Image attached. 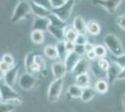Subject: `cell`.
I'll use <instances>...</instances> for the list:
<instances>
[{"instance_id": "1", "label": "cell", "mask_w": 125, "mask_h": 112, "mask_svg": "<svg viewBox=\"0 0 125 112\" xmlns=\"http://www.w3.org/2000/svg\"><path fill=\"white\" fill-rule=\"evenodd\" d=\"M0 93H1L3 102H10L11 104L15 105L16 107L20 106L22 103L20 94L13 89V87L9 86L5 82L0 83Z\"/></svg>"}, {"instance_id": "2", "label": "cell", "mask_w": 125, "mask_h": 112, "mask_svg": "<svg viewBox=\"0 0 125 112\" xmlns=\"http://www.w3.org/2000/svg\"><path fill=\"white\" fill-rule=\"evenodd\" d=\"M30 13H32V10L29 2L19 1L13 10L12 15H11L10 21L12 23H17L21 20L27 18Z\"/></svg>"}, {"instance_id": "3", "label": "cell", "mask_w": 125, "mask_h": 112, "mask_svg": "<svg viewBox=\"0 0 125 112\" xmlns=\"http://www.w3.org/2000/svg\"><path fill=\"white\" fill-rule=\"evenodd\" d=\"M104 42L106 49H108L114 57L123 53V46L119 37L114 34H107L104 37Z\"/></svg>"}, {"instance_id": "4", "label": "cell", "mask_w": 125, "mask_h": 112, "mask_svg": "<svg viewBox=\"0 0 125 112\" xmlns=\"http://www.w3.org/2000/svg\"><path fill=\"white\" fill-rule=\"evenodd\" d=\"M62 87H63V79L53 80L48 88V101L52 102V103L58 101V99L62 94Z\"/></svg>"}, {"instance_id": "5", "label": "cell", "mask_w": 125, "mask_h": 112, "mask_svg": "<svg viewBox=\"0 0 125 112\" xmlns=\"http://www.w3.org/2000/svg\"><path fill=\"white\" fill-rule=\"evenodd\" d=\"M37 79L32 74L25 72L21 74L18 79V85L23 91H32L37 85Z\"/></svg>"}, {"instance_id": "6", "label": "cell", "mask_w": 125, "mask_h": 112, "mask_svg": "<svg viewBox=\"0 0 125 112\" xmlns=\"http://www.w3.org/2000/svg\"><path fill=\"white\" fill-rule=\"evenodd\" d=\"M74 5H75V0H66L63 5H62L59 8L52 10V12L59 17L60 19H62V21H65L71 16Z\"/></svg>"}, {"instance_id": "7", "label": "cell", "mask_w": 125, "mask_h": 112, "mask_svg": "<svg viewBox=\"0 0 125 112\" xmlns=\"http://www.w3.org/2000/svg\"><path fill=\"white\" fill-rule=\"evenodd\" d=\"M123 0H93V4L104 8L105 11L113 15Z\"/></svg>"}, {"instance_id": "8", "label": "cell", "mask_w": 125, "mask_h": 112, "mask_svg": "<svg viewBox=\"0 0 125 112\" xmlns=\"http://www.w3.org/2000/svg\"><path fill=\"white\" fill-rule=\"evenodd\" d=\"M121 69L122 68L116 62H110L109 67L106 71V79H107V82L109 84L114 83L115 81L118 80Z\"/></svg>"}, {"instance_id": "9", "label": "cell", "mask_w": 125, "mask_h": 112, "mask_svg": "<svg viewBox=\"0 0 125 112\" xmlns=\"http://www.w3.org/2000/svg\"><path fill=\"white\" fill-rule=\"evenodd\" d=\"M19 65L15 64L12 66L10 69L9 70L7 73H5L4 76V82L10 87H14L15 84L18 82V74H19Z\"/></svg>"}, {"instance_id": "10", "label": "cell", "mask_w": 125, "mask_h": 112, "mask_svg": "<svg viewBox=\"0 0 125 112\" xmlns=\"http://www.w3.org/2000/svg\"><path fill=\"white\" fill-rule=\"evenodd\" d=\"M52 72L54 80H61L63 79L67 73L66 67L62 61H56L52 64Z\"/></svg>"}, {"instance_id": "11", "label": "cell", "mask_w": 125, "mask_h": 112, "mask_svg": "<svg viewBox=\"0 0 125 112\" xmlns=\"http://www.w3.org/2000/svg\"><path fill=\"white\" fill-rule=\"evenodd\" d=\"M81 56H79L78 53H76L75 51H72V52H68L66 57L63 60V64L66 67V70H67V73L70 72L72 73V71L74 70L75 66L77 65V64L78 63V61L80 60Z\"/></svg>"}, {"instance_id": "12", "label": "cell", "mask_w": 125, "mask_h": 112, "mask_svg": "<svg viewBox=\"0 0 125 112\" xmlns=\"http://www.w3.org/2000/svg\"><path fill=\"white\" fill-rule=\"evenodd\" d=\"M90 67H91V65H90L88 59L81 57L80 60L78 61V63L77 64V65L75 66L74 70L72 71V74L75 77L79 76V75L88 74V71L90 70Z\"/></svg>"}, {"instance_id": "13", "label": "cell", "mask_w": 125, "mask_h": 112, "mask_svg": "<svg viewBox=\"0 0 125 112\" xmlns=\"http://www.w3.org/2000/svg\"><path fill=\"white\" fill-rule=\"evenodd\" d=\"M72 27L78 34L85 35L87 33V22L85 21L82 16L75 17V19L73 20V23H72Z\"/></svg>"}, {"instance_id": "14", "label": "cell", "mask_w": 125, "mask_h": 112, "mask_svg": "<svg viewBox=\"0 0 125 112\" xmlns=\"http://www.w3.org/2000/svg\"><path fill=\"white\" fill-rule=\"evenodd\" d=\"M50 26V21L48 18H38L36 17L33 21V28L32 30H37L41 32H48V28Z\"/></svg>"}, {"instance_id": "15", "label": "cell", "mask_w": 125, "mask_h": 112, "mask_svg": "<svg viewBox=\"0 0 125 112\" xmlns=\"http://www.w3.org/2000/svg\"><path fill=\"white\" fill-rule=\"evenodd\" d=\"M30 6H31L32 13L38 18H48V16L52 13V10L46 9L42 6H38L37 4H34V3H31Z\"/></svg>"}, {"instance_id": "16", "label": "cell", "mask_w": 125, "mask_h": 112, "mask_svg": "<svg viewBox=\"0 0 125 112\" xmlns=\"http://www.w3.org/2000/svg\"><path fill=\"white\" fill-rule=\"evenodd\" d=\"M46 69V61L41 56L40 54H36L35 55V60H34V64L32 66L31 73L34 72H42L45 71Z\"/></svg>"}, {"instance_id": "17", "label": "cell", "mask_w": 125, "mask_h": 112, "mask_svg": "<svg viewBox=\"0 0 125 112\" xmlns=\"http://www.w3.org/2000/svg\"><path fill=\"white\" fill-rule=\"evenodd\" d=\"M64 29L52 26L50 24V26L48 28V32L50 33L57 41H64Z\"/></svg>"}, {"instance_id": "18", "label": "cell", "mask_w": 125, "mask_h": 112, "mask_svg": "<svg viewBox=\"0 0 125 112\" xmlns=\"http://www.w3.org/2000/svg\"><path fill=\"white\" fill-rule=\"evenodd\" d=\"M75 81H76V85H78V87H80L81 89H86L90 87L91 84V79H90V76L88 74H83V75H79L75 77Z\"/></svg>"}, {"instance_id": "19", "label": "cell", "mask_w": 125, "mask_h": 112, "mask_svg": "<svg viewBox=\"0 0 125 112\" xmlns=\"http://www.w3.org/2000/svg\"><path fill=\"white\" fill-rule=\"evenodd\" d=\"M48 20L50 21V24L52 25V26L62 28V29H64L66 27V22L64 21H62V19H60L58 16H56L55 14H53L52 12L48 16Z\"/></svg>"}, {"instance_id": "20", "label": "cell", "mask_w": 125, "mask_h": 112, "mask_svg": "<svg viewBox=\"0 0 125 112\" xmlns=\"http://www.w3.org/2000/svg\"><path fill=\"white\" fill-rule=\"evenodd\" d=\"M96 92H97L95 91V89L92 88V87H88L86 89H83L82 94H81V97H80V100L84 102V103L92 101L95 97V95H96Z\"/></svg>"}, {"instance_id": "21", "label": "cell", "mask_w": 125, "mask_h": 112, "mask_svg": "<svg viewBox=\"0 0 125 112\" xmlns=\"http://www.w3.org/2000/svg\"><path fill=\"white\" fill-rule=\"evenodd\" d=\"M44 55L50 60H57L59 59V55H58L57 50L55 48V46H52V45H47L44 48Z\"/></svg>"}, {"instance_id": "22", "label": "cell", "mask_w": 125, "mask_h": 112, "mask_svg": "<svg viewBox=\"0 0 125 112\" xmlns=\"http://www.w3.org/2000/svg\"><path fill=\"white\" fill-rule=\"evenodd\" d=\"M82 91H83V89H81L80 87H78L76 84H73V85H70L68 87L67 94L69 97L74 98V99H78V98L80 99L81 94H82Z\"/></svg>"}, {"instance_id": "23", "label": "cell", "mask_w": 125, "mask_h": 112, "mask_svg": "<svg viewBox=\"0 0 125 112\" xmlns=\"http://www.w3.org/2000/svg\"><path fill=\"white\" fill-rule=\"evenodd\" d=\"M30 38L33 43H35L37 45H40L45 40V33L41 32V31H37V30H32Z\"/></svg>"}, {"instance_id": "24", "label": "cell", "mask_w": 125, "mask_h": 112, "mask_svg": "<svg viewBox=\"0 0 125 112\" xmlns=\"http://www.w3.org/2000/svg\"><path fill=\"white\" fill-rule=\"evenodd\" d=\"M108 88H109V83L104 80H98L96 81L95 85H94L95 91L98 93H101V94L106 93L108 91Z\"/></svg>"}, {"instance_id": "25", "label": "cell", "mask_w": 125, "mask_h": 112, "mask_svg": "<svg viewBox=\"0 0 125 112\" xmlns=\"http://www.w3.org/2000/svg\"><path fill=\"white\" fill-rule=\"evenodd\" d=\"M101 32V26L98 22L94 21H90L87 22V33L92 36H98Z\"/></svg>"}, {"instance_id": "26", "label": "cell", "mask_w": 125, "mask_h": 112, "mask_svg": "<svg viewBox=\"0 0 125 112\" xmlns=\"http://www.w3.org/2000/svg\"><path fill=\"white\" fill-rule=\"evenodd\" d=\"M78 37V33L74 30L73 27H65L64 29V41L74 42Z\"/></svg>"}, {"instance_id": "27", "label": "cell", "mask_w": 125, "mask_h": 112, "mask_svg": "<svg viewBox=\"0 0 125 112\" xmlns=\"http://www.w3.org/2000/svg\"><path fill=\"white\" fill-rule=\"evenodd\" d=\"M35 55L36 53L34 51H30L26 54L25 59H24V66H25L26 72L31 73V69L33 64H34V60H35Z\"/></svg>"}, {"instance_id": "28", "label": "cell", "mask_w": 125, "mask_h": 112, "mask_svg": "<svg viewBox=\"0 0 125 112\" xmlns=\"http://www.w3.org/2000/svg\"><path fill=\"white\" fill-rule=\"evenodd\" d=\"M55 48L57 50L58 55H59V59L60 60H64V58L66 57L67 55V51L65 48V41H58Z\"/></svg>"}, {"instance_id": "29", "label": "cell", "mask_w": 125, "mask_h": 112, "mask_svg": "<svg viewBox=\"0 0 125 112\" xmlns=\"http://www.w3.org/2000/svg\"><path fill=\"white\" fill-rule=\"evenodd\" d=\"M16 106L10 102H1L0 103V112H13Z\"/></svg>"}, {"instance_id": "30", "label": "cell", "mask_w": 125, "mask_h": 112, "mask_svg": "<svg viewBox=\"0 0 125 112\" xmlns=\"http://www.w3.org/2000/svg\"><path fill=\"white\" fill-rule=\"evenodd\" d=\"M94 52L96 54L97 58H104V56L106 55V52H107V50H106V47H104V45H96L94 47Z\"/></svg>"}, {"instance_id": "31", "label": "cell", "mask_w": 125, "mask_h": 112, "mask_svg": "<svg viewBox=\"0 0 125 112\" xmlns=\"http://www.w3.org/2000/svg\"><path fill=\"white\" fill-rule=\"evenodd\" d=\"M96 64H97V65H98V67H99L100 69L106 73V71H107L108 67H109L110 62H108L106 59L104 58H100L98 59V61H97Z\"/></svg>"}, {"instance_id": "32", "label": "cell", "mask_w": 125, "mask_h": 112, "mask_svg": "<svg viewBox=\"0 0 125 112\" xmlns=\"http://www.w3.org/2000/svg\"><path fill=\"white\" fill-rule=\"evenodd\" d=\"M2 61L5 62L6 64H8L9 65H10L11 67L15 65V61H14V57L13 55L10 53H5L2 56Z\"/></svg>"}, {"instance_id": "33", "label": "cell", "mask_w": 125, "mask_h": 112, "mask_svg": "<svg viewBox=\"0 0 125 112\" xmlns=\"http://www.w3.org/2000/svg\"><path fill=\"white\" fill-rule=\"evenodd\" d=\"M88 42V38L86 37V35L83 34H78V37L75 40V44L76 45H85Z\"/></svg>"}, {"instance_id": "34", "label": "cell", "mask_w": 125, "mask_h": 112, "mask_svg": "<svg viewBox=\"0 0 125 112\" xmlns=\"http://www.w3.org/2000/svg\"><path fill=\"white\" fill-rule=\"evenodd\" d=\"M31 1L32 3H34V4L42 6V7L49 9V10H52V6H51V3H50V0H31Z\"/></svg>"}, {"instance_id": "35", "label": "cell", "mask_w": 125, "mask_h": 112, "mask_svg": "<svg viewBox=\"0 0 125 112\" xmlns=\"http://www.w3.org/2000/svg\"><path fill=\"white\" fill-rule=\"evenodd\" d=\"M116 24L120 27V29L125 31V14L120 15L116 18Z\"/></svg>"}, {"instance_id": "36", "label": "cell", "mask_w": 125, "mask_h": 112, "mask_svg": "<svg viewBox=\"0 0 125 112\" xmlns=\"http://www.w3.org/2000/svg\"><path fill=\"white\" fill-rule=\"evenodd\" d=\"M115 62L119 64L121 68L125 67V52H123L119 56H116L115 57Z\"/></svg>"}, {"instance_id": "37", "label": "cell", "mask_w": 125, "mask_h": 112, "mask_svg": "<svg viewBox=\"0 0 125 112\" xmlns=\"http://www.w3.org/2000/svg\"><path fill=\"white\" fill-rule=\"evenodd\" d=\"M65 1L66 0H50V3H51V6H52V10L61 7V6L65 3Z\"/></svg>"}, {"instance_id": "38", "label": "cell", "mask_w": 125, "mask_h": 112, "mask_svg": "<svg viewBox=\"0 0 125 112\" xmlns=\"http://www.w3.org/2000/svg\"><path fill=\"white\" fill-rule=\"evenodd\" d=\"M74 51H75L76 53H78L79 56H81V57L83 56L84 54L86 53L85 49H84V45H76Z\"/></svg>"}, {"instance_id": "39", "label": "cell", "mask_w": 125, "mask_h": 112, "mask_svg": "<svg viewBox=\"0 0 125 112\" xmlns=\"http://www.w3.org/2000/svg\"><path fill=\"white\" fill-rule=\"evenodd\" d=\"M11 68V66L10 65H9L8 64H6L5 62H3L2 60L0 61V69L2 70L4 73H7L9 70Z\"/></svg>"}, {"instance_id": "40", "label": "cell", "mask_w": 125, "mask_h": 112, "mask_svg": "<svg viewBox=\"0 0 125 112\" xmlns=\"http://www.w3.org/2000/svg\"><path fill=\"white\" fill-rule=\"evenodd\" d=\"M75 47H76V44L74 42H69V41H65V48H66V51L67 52H72L75 50Z\"/></svg>"}, {"instance_id": "41", "label": "cell", "mask_w": 125, "mask_h": 112, "mask_svg": "<svg viewBox=\"0 0 125 112\" xmlns=\"http://www.w3.org/2000/svg\"><path fill=\"white\" fill-rule=\"evenodd\" d=\"M94 44H92L91 42H87L85 45H84V49H85V51H86V53H88V52H90V51H93L94 50Z\"/></svg>"}, {"instance_id": "42", "label": "cell", "mask_w": 125, "mask_h": 112, "mask_svg": "<svg viewBox=\"0 0 125 112\" xmlns=\"http://www.w3.org/2000/svg\"><path fill=\"white\" fill-rule=\"evenodd\" d=\"M87 54V59L88 60H95V59L97 58V56H96V54H95V52H94V51H90V52H88Z\"/></svg>"}, {"instance_id": "43", "label": "cell", "mask_w": 125, "mask_h": 112, "mask_svg": "<svg viewBox=\"0 0 125 112\" xmlns=\"http://www.w3.org/2000/svg\"><path fill=\"white\" fill-rule=\"evenodd\" d=\"M118 80H125V67H123V68L121 69L120 76H119V78H118Z\"/></svg>"}, {"instance_id": "44", "label": "cell", "mask_w": 125, "mask_h": 112, "mask_svg": "<svg viewBox=\"0 0 125 112\" xmlns=\"http://www.w3.org/2000/svg\"><path fill=\"white\" fill-rule=\"evenodd\" d=\"M4 76H5V73H4L2 70L0 69V81L4 80Z\"/></svg>"}, {"instance_id": "45", "label": "cell", "mask_w": 125, "mask_h": 112, "mask_svg": "<svg viewBox=\"0 0 125 112\" xmlns=\"http://www.w3.org/2000/svg\"><path fill=\"white\" fill-rule=\"evenodd\" d=\"M121 100H122V107H123V108H124V110H125V94L122 96Z\"/></svg>"}, {"instance_id": "46", "label": "cell", "mask_w": 125, "mask_h": 112, "mask_svg": "<svg viewBox=\"0 0 125 112\" xmlns=\"http://www.w3.org/2000/svg\"><path fill=\"white\" fill-rule=\"evenodd\" d=\"M19 1H24V2H29L30 0H19Z\"/></svg>"}, {"instance_id": "47", "label": "cell", "mask_w": 125, "mask_h": 112, "mask_svg": "<svg viewBox=\"0 0 125 112\" xmlns=\"http://www.w3.org/2000/svg\"><path fill=\"white\" fill-rule=\"evenodd\" d=\"M2 102V97H1V93H0V103Z\"/></svg>"}]
</instances>
